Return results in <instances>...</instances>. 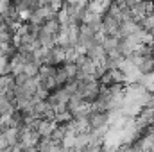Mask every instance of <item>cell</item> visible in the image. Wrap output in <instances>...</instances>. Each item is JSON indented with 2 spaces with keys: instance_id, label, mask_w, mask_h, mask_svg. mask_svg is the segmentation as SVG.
<instances>
[{
  "instance_id": "obj_1",
  "label": "cell",
  "mask_w": 154,
  "mask_h": 152,
  "mask_svg": "<svg viewBox=\"0 0 154 152\" xmlns=\"http://www.w3.org/2000/svg\"><path fill=\"white\" fill-rule=\"evenodd\" d=\"M109 127V114L108 113H99V111H90L88 114V129L91 131H102Z\"/></svg>"
},
{
  "instance_id": "obj_2",
  "label": "cell",
  "mask_w": 154,
  "mask_h": 152,
  "mask_svg": "<svg viewBox=\"0 0 154 152\" xmlns=\"http://www.w3.org/2000/svg\"><path fill=\"white\" fill-rule=\"evenodd\" d=\"M36 150L38 152H59L61 150V143L50 140V138H41L36 145Z\"/></svg>"
},
{
  "instance_id": "obj_3",
  "label": "cell",
  "mask_w": 154,
  "mask_h": 152,
  "mask_svg": "<svg viewBox=\"0 0 154 152\" xmlns=\"http://www.w3.org/2000/svg\"><path fill=\"white\" fill-rule=\"evenodd\" d=\"M56 127V122H48V120H39L36 125V132L39 134V138H50L52 131Z\"/></svg>"
},
{
  "instance_id": "obj_4",
  "label": "cell",
  "mask_w": 154,
  "mask_h": 152,
  "mask_svg": "<svg viewBox=\"0 0 154 152\" xmlns=\"http://www.w3.org/2000/svg\"><path fill=\"white\" fill-rule=\"evenodd\" d=\"M118 38H111V36H104L102 39V48H104V52H106V56H109V54H116L118 52Z\"/></svg>"
},
{
  "instance_id": "obj_5",
  "label": "cell",
  "mask_w": 154,
  "mask_h": 152,
  "mask_svg": "<svg viewBox=\"0 0 154 152\" xmlns=\"http://www.w3.org/2000/svg\"><path fill=\"white\" fill-rule=\"evenodd\" d=\"M145 108H147V109H152V111H154V93H151V95H149V99H147V102H145Z\"/></svg>"
},
{
  "instance_id": "obj_6",
  "label": "cell",
  "mask_w": 154,
  "mask_h": 152,
  "mask_svg": "<svg viewBox=\"0 0 154 152\" xmlns=\"http://www.w3.org/2000/svg\"><path fill=\"white\" fill-rule=\"evenodd\" d=\"M0 152H11V150H9V149H7V150H0Z\"/></svg>"
}]
</instances>
